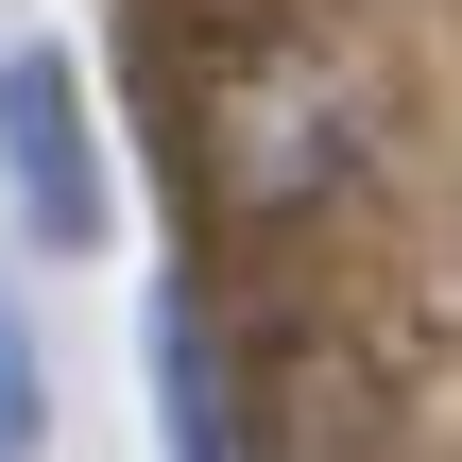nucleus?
I'll list each match as a JSON object with an SVG mask.
<instances>
[{
  "label": "nucleus",
  "mask_w": 462,
  "mask_h": 462,
  "mask_svg": "<svg viewBox=\"0 0 462 462\" xmlns=\"http://www.w3.org/2000/svg\"><path fill=\"white\" fill-rule=\"evenodd\" d=\"M51 446V377H34V326H17V291H0V462Z\"/></svg>",
  "instance_id": "7ed1b4c3"
},
{
  "label": "nucleus",
  "mask_w": 462,
  "mask_h": 462,
  "mask_svg": "<svg viewBox=\"0 0 462 462\" xmlns=\"http://www.w3.org/2000/svg\"><path fill=\"white\" fill-rule=\"evenodd\" d=\"M0 171L34 240H103V154H86V86L69 51H0Z\"/></svg>",
  "instance_id": "f257e3e1"
},
{
  "label": "nucleus",
  "mask_w": 462,
  "mask_h": 462,
  "mask_svg": "<svg viewBox=\"0 0 462 462\" xmlns=\"http://www.w3.org/2000/svg\"><path fill=\"white\" fill-rule=\"evenodd\" d=\"M154 429H171V462H240V429H223V343H206L189 291H154Z\"/></svg>",
  "instance_id": "f03ea898"
}]
</instances>
